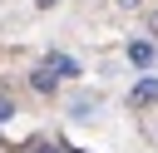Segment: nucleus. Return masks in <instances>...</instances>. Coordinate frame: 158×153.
<instances>
[{"label": "nucleus", "mask_w": 158, "mask_h": 153, "mask_svg": "<svg viewBox=\"0 0 158 153\" xmlns=\"http://www.w3.org/2000/svg\"><path fill=\"white\" fill-rule=\"evenodd\" d=\"M128 59H133V64H153V44H148V39H133V44H128Z\"/></svg>", "instance_id": "7ed1b4c3"}, {"label": "nucleus", "mask_w": 158, "mask_h": 153, "mask_svg": "<svg viewBox=\"0 0 158 153\" xmlns=\"http://www.w3.org/2000/svg\"><path fill=\"white\" fill-rule=\"evenodd\" d=\"M49 69H54L59 79H64V74H79V69H74V59H64V54H54V59H49Z\"/></svg>", "instance_id": "20e7f679"}, {"label": "nucleus", "mask_w": 158, "mask_h": 153, "mask_svg": "<svg viewBox=\"0 0 158 153\" xmlns=\"http://www.w3.org/2000/svg\"><path fill=\"white\" fill-rule=\"evenodd\" d=\"M10 114H15V104H10V99H0V123H5Z\"/></svg>", "instance_id": "39448f33"}, {"label": "nucleus", "mask_w": 158, "mask_h": 153, "mask_svg": "<svg viewBox=\"0 0 158 153\" xmlns=\"http://www.w3.org/2000/svg\"><path fill=\"white\" fill-rule=\"evenodd\" d=\"M30 84H35L40 94H54V84H59V74H54V69L44 64V69H35V74H30Z\"/></svg>", "instance_id": "f03ea898"}, {"label": "nucleus", "mask_w": 158, "mask_h": 153, "mask_svg": "<svg viewBox=\"0 0 158 153\" xmlns=\"http://www.w3.org/2000/svg\"><path fill=\"white\" fill-rule=\"evenodd\" d=\"M153 30H158V15H153Z\"/></svg>", "instance_id": "6e6552de"}, {"label": "nucleus", "mask_w": 158, "mask_h": 153, "mask_svg": "<svg viewBox=\"0 0 158 153\" xmlns=\"http://www.w3.org/2000/svg\"><path fill=\"white\" fill-rule=\"evenodd\" d=\"M133 109H148V104H158V79H143V84H133Z\"/></svg>", "instance_id": "f257e3e1"}, {"label": "nucleus", "mask_w": 158, "mask_h": 153, "mask_svg": "<svg viewBox=\"0 0 158 153\" xmlns=\"http://www.w3.org/2000/svg\"><path fill=\"white\" fill-rule=\"evenodd\" d=\"M40 153H54V148H40Z\"/></svg>", "instance_id": "0eeeda50"}, {"label": "nucleus", "mask_w": 158, "mask_h": 153, "mask_svg": "<svg viewBox=\"0 0 158 153\" xmlns=\"http://www.w3.org/2000/svg\"><path fill=\"white\" fill-rule=\"evenodd\" d=\"M118 5H123V10H133V5H143V0H118Z\"/></svg>", "instance_id": "423d86ee"}]
</instances>
